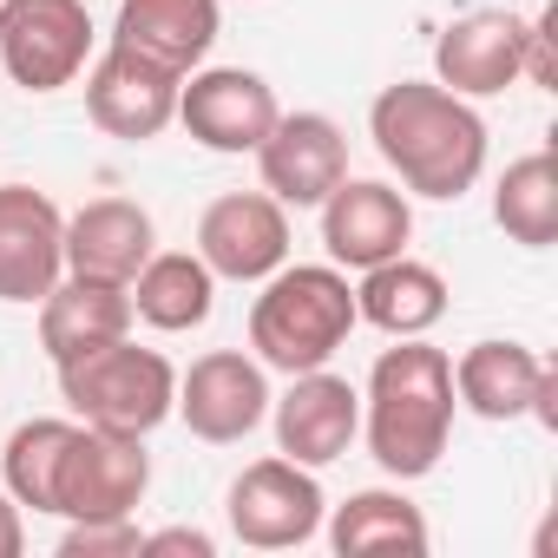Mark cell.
Listing matches in <instances>:
<instances>
[{
	"mask_svg": "<svg viewBox=\"0 0 558 558\" xmlns=\"http://www.w3.org/2000/svg\"><path fill=\"white\" fill-rule=\"evenodd\" d=\"M368 138L414 197H466L486 171V119L440 80H395L368 106Z\"/></svg>",
	"mask_w": 558,
	"mask_h": 558,
	"instance_id": "obj_1",
	"label": "cell"
},
{
	"mask_svg": "<svg viewBox=\"0 0 558 558\" xmlns=\"http://www.w3.org/2000/svg\"><path fill=\"white\" fill-rule=\"evenodd\" d=\"M453 408H460L453 362L440 349H427L421 336H401V349H381L362 395V434L375 466L388 480H427L447 453Z\"/></svg>",
	"mask_w": 558,
	"mask_h": 558,
	"instance_id": "obj_2",
	"label": "cell"
},
{
	"mask_svg": "<svg viewBox=\"0 0 558 558\" xmlns=\"http://www.w3.org/2000/svg\"><path fill=\"white\" fill-rule=\"evenodd\" d=\"M355 323V290L336 263H283L263 276V296L250 303V349L276 375H310L336 362Z\"/></svg>",
	"mask_w": 558,
	"mask_h": 558,
	"instance_id": "obj_3",
	"label": "cell"
},
{
	"mask_svg": "<svg viewBox=\"0 0 558 558\" xmlns=\"http://www.w3.org/2000/svg\"><path fill=\"white\" fill-rule=\"evenodd\" d=\"M60 395L80 421L112 427V434H151L158 421H171L178 401V368L158 349H138L132 336L99 342L73 362H60Z\"/></svg>",
	"mask_w": 558,
	"mask_h": 558,
	"instance_id": "obj_4",
	"label": "cell"
},
{
	"mask_svg": "<svg viewBox=\"0 0 558 558\" xmlns=\"http://www.w3.org/2000/svg\"><path fill=\"white\" fill-rule=\"evenodd\" d=\"M151 486L145 434H112L93 421H73L53 473V512L60 519H125Z\"/></svg>",
	"mask_w": 558,
	"mask_h": 558,
	"instance_id": "obj_5",
	"label": "cell"
},
{
	"mask_svg": "<svg viewBox=\"0 0 558 558\" xmlns=\"http://www.w3.org/2000/svg\"><path fill=\"white\" fill-rule=\"evenodd\" d=\"M93 60L86 0H0V66L21 93H60Z\"/></svg>",
	"mask_w": 558,
	"mask_h": 558,
	"instance_id": "obj_6",
	"label": "cell"
},
{
	"mask_svg": "<svg viewBox=\"0 0 558 558\" xmlns=\"http://www.w3.org/2000/svg\"><path fill=\"white\" fill-rule=\"evenodd\" d=\"M223 512H230L236 545H250V551H296V545H310L323 532L329 499L316 486V466H296L283 453H269V460H256V466H243L230 480Z\"/></svg>",
	"mask_w": 558,
	"mask_h": 558,
	"instance_id": "obj_7",
	"label": "cell"
},
{
	"mask_svg": "<svg viewBox=\"0 0 558 558\" xmlns=\"http://www.w3.org/2000/svg\"><path fill=\"white\" fill-rule=\"evenodd\" d=\"M276 112H283V106H276L269 80L250 73V66H197V73H184V86H178V125H184L204 151H223V158L256 151V145L269 138Z\"/></svg>",
	"mask_w": 558,
	"mask_h": 558,
	"instance_id": "obj_8",
	"label": "cell"
},
{
	"mask_svg": "<svg viewBox=\"0 0 558 558\" xmlns=\"http://www.w3.org/2000/svg\"><path fill=\"white\" fill-rule=\"evenodd\" d=\"M171 414H184V427L210 447H236L243 434H256L269 421V375L263 362H250L243 349H210L178 375V401Z\"/></svg>",
	"mask_w": 558,
	"mask_h": 558,
	"instance_id": "obj_9",
	"label": "cell"
},
{
	"mask_svg": "<svg viewBox=\"0 0 558 558\" xmlns=\"http://www.w3.org/2000/svg\"><path fill=\"white\" fill-rule=\"evenodd\" d=\"M197 256L223 283H263L290 263V210L269 191H223L197 217Z\"/></svg>",
	"mask_w": 558,
	"mask_h": 558,
	"instance_id": "obj_10",
	"label": "cell"
},
{
	"mask_svg": "<svg viewBox=\"0 0 558 558\" xmlns=\"http://www.w3.org/2000/svg\"><path fill=\"white\" fill-rule=\"evenodd\" d=\"M256 171L283 210H316L349 178V138L329 112H276L269 138L256 145Z\"/></svg>",
	"mask_w": 558,
	"mask_h": 558,
	"instance_id": "obj_11",
	"label": "cell"
},
{
	"mask_svg": "<svg viewBox=\"0 0 558 558\" xmlns=\"http://www.w3.org/2000/svg\"><path fill=\"white\" fill-rule=\"evenodd\" d=\"M178 86H184V73H171L151 53H132V47L112 40L86 73V112H93L99 132L125 138V145H145L178 119Z\"/></svg>",
	"mask_w": 558,
	"mask_h": 558,
	"instance_id": "obj_12",
	"label": "cell"
},
{
	"mask_svg": "<svg viewBox=\"0 0 558 558\" xmlns=\"http://www.w3.org/2000/svg\"><path fill=\"white\" fill-rule=\"evenodd\" d=\"M66 276V217L34 184H0V303H40Z\"/></svg>",
	"mask_w": 558,
	"mask_h": 558,
	"instance_id": "obj_13",
	"label": "cell"
},
{
	"mask_svg": "<svg viewBox=\"0 0 558 558\" xmlns=\"http://www.w3.org/2000/svg\"><path fill=\"white\" fill-rule=\"evenodd\" d=\"M525 34H532V21H519L506 8L460 14L434 40V80L460 99H493L525 80Z\"/></svg>",
	"mask_w": 558,
	"mask_h": 558,
	"instance_id": "obj_14",
	"label": "cell"
},
{
	"mask_svg": "<svg viewBox=\"0 0 558 558\" xmlns=\"http://www.w3.org/2000/svg\"><path fill=\"white\" fill-rule=\"evenodd\" d=\"M316 210H323V250L336 269H375V263L401 256L414 236L408 197L381 178H342Z\"/></svg>",
	"mask_w": 558,
	"mask_h": 558,
	"instance_id": "obj_15",
	"label": "cell"
},
{
	"mask_svg": "<svg viewBox=\"0 0 558 558\" xmlns=\"http://www.w3.org/2000/svg\"><path fill=\"white\" fill-rule=\"evenodd\" d=\"M453 395H460V408H473L480 421L538 414L545 427H558V375H551L525 342H473V349L453 362Z\"/></svg>",
	"mask_w": 558,
	"mask_h": 558,
	"instance_id": "obj_16",
	"label": "cell"
},
{
	"mask_svg": "<svg viewBox=\"0 0 558 558\" xmlns=\"http://www.w3.org/2000/svg\"><path fill=\"white\" fill-rule=\"evenodd\" d=\"M269 414H276V453L296 460V466H329L362 434V395L342 375H329V368L290 375V395L276 401Z\"/></svg>",
	"mask_w": 558,
	"mask_h": 558,
	"instance_id": "obj_17",
	"label": "cell"
},
{
	"mask_svg": "<svg viewBox=\"0 0 558 558\" xmlns=\"http://www.w3.org/2000/svg\"><path fill=\"white\" fill-rule=\"evenodd\" d=\"M158 250L151 210L132 197H93L66 217V276H99V283H132L145 256Z\"/></svg>",
	"mask_w": 558,
	"mask_h": 558,
	"instance_id": "obj_18",
	"label": "cell"
},
{
	"mask_svg": "<svg viewBox=\"0 0 558 558\" xmlns=\"http://www.w3.org/2000/svg\"><path fill=\"white\" fill-rule=\"evenodd\" d=\"M132 336V296L125 283H99V276H60V283L40 296V349L60 362Z\"/></svg>",
	"mask_w": 558,
	"mask_h": 558,
	"instance_id": "obj_19",
	"label": "cell"
},
{
	"mask_svg": "<svg viewBox=\"0 0 558 558\" xmlns=\"http://www.w3.org/2000/svg\"><path fill=\"white\" fill-rule=\"evenodd\" d=\"M112 40L132 53H151L171 73H197L217 47V0H119Z\"/></svg>",
	"mask_w": 558,
	"mask_h": 558,
	"instance_id": "obj_20",
	"label": "cell"
},
{
	"mask_svg": "<svg viewBox=\"0 0 558 558\" xmlns=\"http://www.w3.org/2000/svg\"><path fill=\"white\" fill-rule=\"evenodd\" d=\"M355 316L375 323L381 336H427L440 316H447V276L434 263H414L408 250L362 269V283H355Z\"/></svg>",
	"mask_w": 558,
	"mask_h": 558,
	"instance_id": "obj_21",
	"label": "cell"
},
{
	"mask_svg": "<svg viewBox=\"0 0 558 558\" xmlns=\"http://www.w3.org/2000/svg\"><path fill=\"white\" fill-rule=\"evenodd\" d=\"M132 296V316L165 329V336H184V329H204L210 310H217V276L204 269L197 250H151L145 269L125 283Z\"/></svg>",
	"mask_w": 558,
	"mask_h": 558,
	"instance_id": "obj_22",
	"label": "cell"
},
{
	"mask_svg": "<svg viewBox=\"0 0 558 558\" xmlns=\"http://www.w3.org/2000/svg\"><path fill=\"white\" fill-rule=\"evenodd\" d=\"M329 545L342 558H375V551H408L421 558L434 538H427V519L408 493L395 486H368V493H349L329 519Z\"/></svg>",
	"mask_w": 558,
	"mask_h": 558,
	"instance_id": "obj_23",
	"label": "cell"
},
{
	"mask_svg": "<svg viewBox=\"0 0 558 558\" xmlns=\"http://www.w3.org/2000/svg\"><path fill=\"white\" fill-rule=\"evenodd\" d=\"M493 223L525 250L558 243V158L551 151H525L506 165V178L493 191Z\"/></svg>",
	"mask_w": 558,
	"mask_h": 558,
	"instance_id": "obj_24",
	"label": "cell"
},
{
	"mask_svg": "<svg viewBox=\"0 0 558 558\" xmlns=\"http://www.w3.org/2000/svg\"><path fill=\"white\" fill-rule=\"evenodd\" d=\"M73 421H21L8 434V453H0V473H8V493L34 512H53V473H60V447H66Z\"/></svg>",
	"mask_w": 558,
	"mask_h": 558,
	"instance_id": "obj_25",
	"label": "cell"
},
{
	"mask_svg": "<svg viewBox=\"0 0 558 558\" xmlns=\"http://www.w3.org/2000/svg\"><path fill=\"white\" fill-rule=\"evenodd\" d=\"M145 532L125 519H66V538H60V558H138Z\"/></svg>",
	"mask_w": 558,
	"mask_h": 558,
	"instance_id": "obj_26",
	"label": "cell"
},
{
	"mask_svg": "<svg viewBox=\"0 0 558 558\" xmlns=\"http://www.w3.org/2000/svg\"><path fill=\"white\" fill-rule=\"evenodd\" d=\"M165 551H178V558H210V551H217V538H210V532H197V525H165V532H145L138 558H165Z\"/></svg>",
	"mask_w": 558,
	"mask_h": 558,
	"instance_id": "obj_27",
	"label": "cell"
},
{
	"mask_svg": "<svg viewBox=\"0 0 558 558\" xmlns=\"http://www.w3.org/2000/svg\"><path fill=\"white\" fill-rule=\"evenodd\" d=\"M27 532H21V499L14 493H0V558H21Z\"/></svg>",
	"mask_w": 558,
	"mask_h": 558,
	"instance_id": "obj_28",
	"label": "cell"
}]
</instances>
